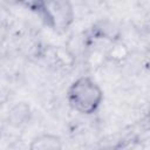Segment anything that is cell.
I'll use <instances>...</instances> for the list:
<instances>
[{
  "instance_id": "obj_1",
  "label": "cell",
  "mask_w": 150,
  "mask_h": 150,
  "mask_svg": "<svg viewBox=\"0 0 150 150\" xmlns=\"http://www.w3.org/2000/svg\"><path fill=\"white\" fill-rule=\"evenodd\" d=\"M70 108L82 115L94 114L103 101L100 84L90 76H81L71 82L66 93Z\"/></svg>"
},
{
  "instance_id": "obj_2",
  "label": "cell",
  "mask_w": 150,
  "mask_h": 150,
  "mask_svg": "<svg viewBox=\"0 0 150 150\" xmlns=\"http://www.w3.org/2000/svg\"><path fill=\"white\" fill-rule=\"evenodd\" d=\"M27 6L36 12L48 27L57 33L66 32L74 21V9L69 1H41L27 4Z\"/></svg>"
},
{
  "instance_id": "obj_3",
  "label": "cell",
  "mask_w": 150,
  "mask_h": 150,
  "mask_svg": "<svg viewBox=\"0 0 150 150\" xmlns=\"http://www.w3.org/2000/svg\"><path fill=\"white\" fill-rule=\"evenodd\" d=\"M28 150H62V141L55 134H41L32 139Z\"/></svg>"
},
{
  "instance_id": "obj_4",
  "label": "cell",
  "mask_w": 150,
  "mask_h": 150,
  "mask_svg": "<svg viewBox=\"0 0 150 150\" xmlns=\"http://www.w3.org/2000/svg\"><path fill=\"white\" fill-rule=\"evenodd\" d=\"M29 115H30L29 105L26 104L25 102H20L11 109L8 118H9L11 124L15 127H20L29 120Z\"/></svg>"
}]
</instances>
